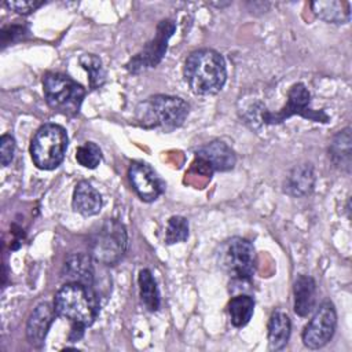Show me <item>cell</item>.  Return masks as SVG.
<instances>
[{
  "mask_svg": "<svg viewBox=\"0 0 352 352\" xmlns=\"http://www.w3.org/2000/svg\"><path fill=\"white\" fill-rule=\"evenodd\" d=\"M175 29H176V25L172 19L161 21L157 26L154 38L148 41L144 45V48L126 63V69L131 73H139L146 67L157 66L166 52L168 40L173 34Z\"/></svg>",
  "mask_w": 352,
  "mask_h": 352,
  "instance_id": "obj_10",
  "label": "cell"
},
{
  "mask_svg": "<svg viewBox=\"0 0 352 352\" xmlns=\"http://www.w3.org/2000/svg\"><path fill=\"white\" fill-rule=\"evenodd\" d=\"M315 186V172L311 164L297 165L285 180V191L292 197H304Z\"/></svg>",
  "mask_w": 352,
  "mask_h": 352,
  "instance_id": "obj_16",
  "label": "cell"
},
{
  "mask_svg": "<svg viewBox=\"0 0 352 352\" xmlns=\"http://www.w3.org/2000/svg\"><path fill=\"white\" fill-rule=\"evenodd\" d=\"M73 209L82 216H94L100 212L102 197L99 191L88 182H78L73 191Z\"/></svg>",
  "mask_w": 352,
  "mask_h": 352,
  "instance_id": "obj_14",
  "label": "cell"
},
{
  "mask_svg": "<svg viewBox=\"0 0 352 352\" xmlns=\"http://www.w3.org/2000/svg\"><path fill=\"white\" fill-rule=\"evenodd\" d=\"M254 311V300L248 294H239L230 300V320L235 327H243L249 323Z\"/></svg>",
  "mask_w": 352,
  "mask_h": 352,
  "instance_id": "obj_21",
  "label": "cell"
},
{
  "mask_svg": "<svg viewBox=\"0 0 352 352\" xmlns=\"http://www.w3.org/2000/svg\"><path fill=\"white\" fill-rule=\"evenodd\" d=\"M67 133L58 124H44L34 133L30 142V157L33 164L44 170L59 166L67 150Z\"/></svg>",
  "mask_w": 352,
  "mask_h": 352,
  "instance_id": "obj_4",
  "label": "cell"
},
{
  "mask_svg": "<svg viewBox=\"0 0 352 352\" xmlns=\"http://www.w3.org/2000/svg\"><path fill=\"white\" fill-rule=\"evenodd\" d=\"M188 116V104L177 96L154 95L143 100L136 109V117L144 128L173 131L183 125Z\"/></svg>",
  "mask_w": 352,
  "mask_h": 352,
  "instance_id": "obj_3",
  "label": "cell"
},
{
  "mask_svg": "<svg viewBox=\"0 0 352 352\" xmlns=\"http://www.w3.org/2000/svg\"><path fill=\"white\" fill-rule=\"evenodd\" d=\"M292 323L290 318L282 309H276L272 312L268 322V344L270 349L279 351L282 349L290 337Z\"/></svg>",
  "mask_w": 352,
  "mask_h": 352,
  "instance_id": "obj_18",
  "label": "cell"
},
{
  "mask_svg": "<svg viewBox=\"0 0 352 352\" xmlns=\"http://www.w3.org/2000/svg\"><path fill=\"white\" fill-rule=\"evenodd\" d=\"M84 329H85V326L73 323L72 331H70V336H69V340H70V341H78V340L82 337V334H84Z\"/></svg>",
  "mask_w": 352,
  "mask_h": 352,
  "instance_id": "obj_29",
  "label": "cell"
},
{
  "mask_svg": "<svg viewBox=\"0 0 352 352\" xmlns=\"http://www.w3.org/2000/svg\"><path fill=\"white\" fill-rule=\"evenodd\" d=\"M336 326L337 314L333 302H322L302 330L301 338L304 345L309 349H319L324 346L331 340Z\"/></svg>",
  "mask_w": 352,
  "mask_h": 352,
  "instance_id": "obj_9",
  "label": "cell"
},
{
  "mask_svg": "<svg viewBox=\"0 0 352 352\" xmlns=\"http://www.w3.org/2000/svg\"><path fill=\"white\" fill-rule=\"evenodd\" d=\"M88 248L91 257L98 263L116 265L124 257L128 248L125 226L116 219H107L92 232Z\"/></svg>",
  "mask_w": 352,
  "mask_h": 352,
  "instance_id": "obj_5",
  "label": "cell"
},
{
  "mask_svg": "<svg viewBox=\"0 0 352 352\" xmlns=\"http://www.w3.org/2000/svg\"><path fill=\"white\" fill-rule=\"evenodd\" d=\"M25 32H28V30L23 26H18V25H11L8 28H4L1 30V44H3V47L15 41V38L22 37Z\"/></svg>",
  "mask_w": 352,
  "mask_h": 352,
  "instance_id": "obj_28",
  "label": "cell"
},
{
  "mask_svg": "<svg viewBox=\"0 0 352 352\" xmlns=\"http://www.w3.org/2000/svg\"><path fill=\"white\" fill-rule=\"evenodd\" d=\"M294 294V312L298 316H307L312 312L315 307L316 296V283L312 276L300 274L294 279L293 285Z\"/></svg>",
  "mask_w": 352,
  "mask_h": 352,
  "instance_id": "obj_15",
  "label": "cell"
},
{
  "mask_svg": "<svg viewBox=\"0 0 352 352\" xmlns=\"http://www.w3.org/2000/svg\"><path fill=\"white\" fill-rule=\"evenodd\" d=\"M65 274L70 282H80L91 286L94 280V267L91 257L81 253L70 256L65 263Z\"/></svg>",
  "mask_w": 352,
  "mask_h": 352,
  "instance_id": "obj_19",
  "label": "cell"
},
{
  "mask_svg": "<svg viewBox=\"0 0 352 352\" xmlns=\"http://www.w3.org/2000/svg\"><path fill=\"white\" fill-rule=\"evenodd\" d=\"M14 153H15V140L11 135L6 133L0 138V161L1 165L7 166L12 158H14Z\"/></svg>",
  "mask_w": 352,
  "mask_h": 352,
  "instance_id": "obj_26",
  "label": "cell"
},
{
  "mask_svg": "<svg viewBox=\"0 0 352 352\" xmlns=\"http://www.w3.org/2000/svg\"><path fill=\"white\" fill-rule=\"evenodd\" d=\"M188 236V221L183 216H172L165 230V242L173 245L186 241Z\"/></svg>",
  "mask_w": 352,
  "mask_h": 352,
  "instance_id": "obj_24",
  "label": "cell"
},
{
  "mask_svg": "<svg viewBox=\"0 0 352 352\" xmlns=\"http://www.w3.org/2000/svg\"><path fill=\"white\" fill-rule=\"evenodd\" d=\"M183 76L194 94L216 95L227 80L226 60L214 50L192 51L184 62Z\"/></svg>",
  "mask_w": 352,
  "mask_h": 352,
  "instance_id": "obj_1",
  "label": "cell"
},
{
  "mask_svg": "<svg viewBox=\"0 0 352 352\" xmlns=\"http://www.w3.org/2000/svg\"><path fill=\"white\" fill-rule=\"evenodd\" d=\"M80 65L88 72L89 87L96 89L103 85L106 80V72L102 66V60L94 54H84L80 56Z\"/></svg>",
  "mask_w": 352,
  "mask_h": 352,
  "instance_id": "obj_23",
  "label": "cell"
},
{
  "mask_svg": "<svg viewBox=\"0 0 352 352\" xmlns=\"http://www.w3.org/2000/svg\"><path fill=\"white\" fill-rule=\"evenodd\" d=\"M314 14L327 23H346L351 18V4L345 0H319L311 3Z\"/></svg>",
  "mask_w": 352,
  "mask_h": 352,
  "instance_id": "obj_17",
  "label": "cell"
},
{
  "mask_svg": "<svg viewBox=\"0 0 352 352\" xmlns=\"http://www.w3.org/2000/svg\"><path fill=\"white\" fill-rule=\"evenodd\" d=\"M10 10L22 14V15H28L33 11H36L38 7H41L44 4V1H36V0H12V1H6L4 3Z\"/></svg>",
  "mask_w": 352,
  "mask_h": 352,
  "instance_id": "obj_27",
  "label": "cell"
},
{
  "mask_svg": "<svg viewBox=\"0 0 352 352\" xmlns=\"http://www.w3.org/2000/svg\"><path fill=\"white\" fill-rule=\"evenodd\" d=\"M54 308L56 315L87 327L96 319L99 302L91 286L80 282H67L56 292Z\"/></svg>",
  "mask_w": 352,
  "mask_h": 352,
  "instance_id": "obj_2",
  "label": "cell"
},
{
  "mask_svg": "<svg viewBox=\"0 0 352 352\" xmlns=\"http://www.w3.org/2000/svg\"><path fill=\"white\" fill-rule=\"evenodd\" d=\"M219 267L236 282H249L256 268L253 245L241 236L223 241L216 250Z\"/></svg>",
  "mask_w": 352,
  "mask_h": 352,
  "instance_id": "obj_6",
  "label": "cell"
},
{
  "mask_svg": "<svg viewBox=\"0 0 352 352\" xmlns=\"http://www.w3.org/2000/svg\"><path fill=\"white\" fill-rule=\"evenodd\" d=\"M195 157L205 165H208L213 172L214 170H230L236 162L235 153L224 142L214 140L206 143L195 150Z\"/></svg>",
  "mask_w": 352,
  "mask_h": 352,
  "instance_id": "obj_12",
  "label": "cell"
},
{
  "mask_svg": "<svg viewBox=\"0 0 352 352\" xmlns=\"http://www.w3.org/2000/svg\"><path fill=\"white\" fill-rule=\"evenodd\" d=\"M55 308L48 302H40L30 314L26 323V337L28 341L40 348L44 344L47 333L55 318Z\"/></svg>",
  "mask_w": 352,
  "mask_h": 352,
  "instance_id": "obj_13",
  "label": "cell"
},
{
  "mask_svg": "<svg viewBox=\"0 0 352 352\" xmlns=\"http://www.w3.org/2000/svg\"><path fill=\"white\" fill-rule=\"evenodd\" d=\"M311 94L307 87L301 82L292 85L287 92V102L286 104L278 111H263V122L274 125L280 124L292 116H301L311 121L316 122H329V116L323 110H312L311 106Z\"/></svg>",
  "mask_w": 352,
  "mask_h": 352,
  "instance_id": "obj_8",
  "label": "cell"
},
{
  "mask_svg": "<svg viewBox=\"0 0 352 352\" xmlns=\"http://www.w3.org/2000/svg\"><path fill=\"white\" fill-rule=\"evenodd\" d=\"M351 129L345 128L333 138L329 147V155L334 165L346 172L351 169Z\"/></svg>",
  "mask_w": 352,
  "mask_h": 352,
  "instance_id": "obj_20",
  "label": "cell"
},
{
  "mask_svg": "<svg viewBox=\"0 0 352 352\" xmlns=\"http://www.w3.org/2000/svg\"><path fill=\"white\" fill-rule=\"evenodd\" d=\"M44 96L51 109L65 116H76L85 96L81 84L62 73H47L43 78Z\"/></svg>",
  "mask_w": 352,
  "mask_h": 352,
  "instance_id": "obj_7",
  "label": "cell"
},
{
  "mask_svg": "<svg viewBox=\"0 0 352 352\" xmlns=\"http://www.w3.org/2000/svg\"><path fill=\"white\" fill-rule=\"evenodd\" d=\"M76 160L81 166L94 169L102 160V151L96 143L85 142L76 150Z\"/></svg>",
  "mask_w": 352,
  "mask_h": 352,
  "instance_id": "obj_25",
  "label": "cell"
},
{
  "mask_svg": "<svg viewBox=\"0 0 352 352\" xmlns=\"http://www.w3.org/2000/svg\"><path fill=\"white\" fill-rule=\"evenodd\" d=\"M138 283L140 300L148 311L155 312L160 308V293L151 271L147 268L140 270L138 275Z\"/></svg>",
  "mask_w": 352,
  "mask_h": 352,
  "instance_id": "obj_22",
  "label": "cell"
},
{
  "mask_svg": "<svg viewBox=\"0 0 352 352\" xmlns=\"http://www.w3.org/2000/svg\"><path fill=\"white\" fill-rule=\"evenodd\" d=\"M128 177L132 188L144 202L155 201L165 190V183L146 162H132L128 169Z\"/></svg>",
  "mask_w": 352,
  "mask_h": 352,
  "instance_id": "obj_11",
  "label": "cell"
}]
</instances>
